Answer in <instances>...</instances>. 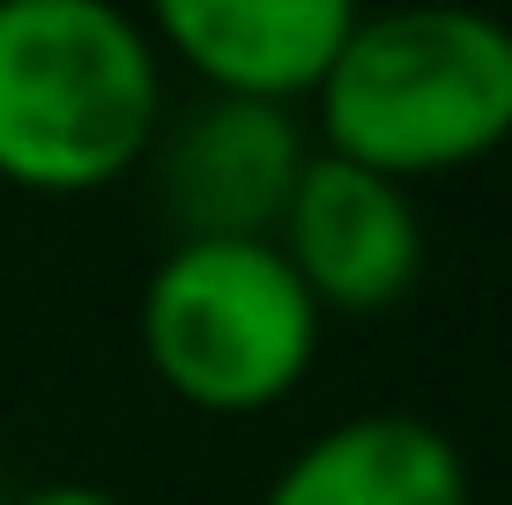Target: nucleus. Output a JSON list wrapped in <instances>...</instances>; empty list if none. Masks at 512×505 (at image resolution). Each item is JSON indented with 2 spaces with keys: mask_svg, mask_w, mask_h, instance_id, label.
Wrapping results in <instances>:
<instances>
[{
  "mask_svg": "<svg viewBox=\"0 0 512 505\" xmlns=\"http://www.w3.org/2000/svg\"><path fill=\"white\" fill-rule=\"evenodd\" d=\"M164 127V52L112 0H0V179L104 194Z\"/></svg>",
  "mask_w": 512,
  "mask_h": 505,
  "instance_id": "nucleus-1",
  "label": "nucleus"
},
{
  "mask_svg": "<svg viewBox=\"0 0 512 505\" xmlns=\"http://www.w3.org/2000/svg\"><path fill=\"white\" fill-rule=\"evenodd\" d=\"M275 253L327 312H394L423 275V216L416 194L349 156L312 149L305 179L275 223Z\"/></svg>",
  "mask_w": 512,
  "mask_h": 505,
  "instance_id": "nucleus-5",
  "label": "nucleus"
},
{
  "mask_svg": "<svg viewBox=\"0 0 512 505\" xmlns=\"http://www.w3.org/2000/svg\"><path fill=\"white\" fill-rule=\"evenodd\" d=\"M260 505H475V483L438 424L364 409L297 446Z\"/></svg>",
  "mask_w": 512,
  "mask_h": 505,
  "instance_id": "nucleus-7",
  "label": "nucleus"
},
{
  "mask_svg": "<svg viewBox=\"0 0 512 505\" xmlns=\"http://www.w3.org/2000/svg\"><path fill=\"white\" fill-rule=\"evenodd\" d=\"M349 30H357L349 0H164L149 38H164L171 60L208 82V97L297 112L305 97H320Z\"/></svg>",
  "mask_w": 512,
  "mask_h": 505,
  "instance_id": "nucleus-6",
  "label": "nucleus"
},
{
  "mask_svg": "<svg viewBox=\"0 0 512 505\" xmlns=\"http://www.w3.org/2000/svg\"><path fill=\"white\" fill-rule=\"evenodd\" d=\"M156 208L164 223L208 246L231 238H275L282 208L312 164L305 119L282 104H245V97H201L193 112L156 127Z\"/></svg>",
  "mask_w": 512,
  "mask_h": 505,
  "instance_id": "nucleus-4",
  "label": "nucleus"
},
{
  "mask_svg": "<svg viewBox=\"0 0 512 505\" xmlns=\"http://www.w3.org/2000/svg\"><path fill=\"white\" fill-rule=\"evenodd\" d=\"M0 505H8V461H0Z\"/></svg>",
  "mask_w": 512,
  "mask_h": 505,
  "instance_id": "nucleus-9",
  "label": "nucleus"
},
{
  "mask_svg": "<svg viewBox=\"0 0 512 505\" xmlns=\"http://www.w3.org/2000/svg\"><path fill=\"white\" fill-rule=\"evenodd\" d=\"M141 357L201 416H260L305 387L320 357V305L275 238H186L141 283Z\"/></svg>",
  "mask_w": 512,
  "mask_h": 505,
  "instance_id": "nucleus-3",
  "label": "nucleus"
},
{
  "mask_svg": "<svg viewBox=\"0 0 512 505\" xmlns=\"http://www.w3.org/2000/svg\"><path fill=\"white\" fill-rule=\"evenodd\" d=\"M312 104L320 149L394 186L468 171L512 142V30L475 8L357 15Z\"/></svg>",
  "mask_w": 512,
  "mask_h": 505,
  "instance_id": "nucleus-2",
  "label": "nucleus"
},
{
  "mask_svg": "<svg viewBox=\"0 0 512 505\" xmlns=\"http://www.w3.org/2000/svg\"><path fill=\"white\" fill-rule=\"evenodd\" d=\"M8 505H127V498L97 491V483H45V491H30V498H8Z\"/></svg>",
  "mask_w": 512,
  "mask_h": 505,
  "instance_id": "nucleus-8",
  "label": "nucleus"
}]
</instances>
